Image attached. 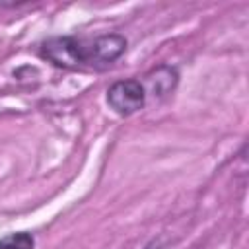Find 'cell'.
Wrapping results in <instances>:
<instances>
[{"instance_id": "cell-2", "label": "cell", "mask_w": 249, "mask_h": 249, "mask_svg": "<svg viewBox=\"0 0 249 249\" xmlns=\"http://www.w3.org/2000/svg\"><path fill=\"white\" fill-rule=\"evenodd\" d=\"M146 88L140 80L128 78V80H119L107 89V105L121 117H128L144 109L146 105Z\"/></svg>"}, {"instance_id": "cell-3", "label": "cell", "mask_w": 249, "mask_h": 249, "mask_svg": "<svg viewBox=\"0 0 249 249\" xmlns=\"http://www.w3.org/2000/svg\"><path fill=\"white\" fill-rule=\"evenodd\" d=\"M148 86H150V91L156 95V97H163L167 95L169 91H173V88L177 86V80H179V74L173 66L169 64H161L158 68H154L148 76Z\"/></svg>"}, {"instance_id": "cell-4", "label": "cell", "mask_w": 249, "mask_h": 249, "mask_svg": "<svg viewBox=\"0 0 249 249\" xmlns=\"http://www.w3.org/2000/svg\"><path fill=\"white\" fill-rule=\"evenodd\" d=\"M0 249H35V237L29 231H16L0 237Z\"/></svg>"}, {"instance_id": "cell-1", "label": "cell", "mask_w": 249, "mask_h": 249, "mask_svg": "<svg viewBox=\"0 0 249 249\" xmlns=\"http://www.w3.org/2000/svg\"><path fill=\"white\" fill-rule=\"evenodd\" d=\"M126 51L121 33H105L95 39L53 37L41 45L39 54L58 68H103L113 64Z\"/></svg>"}]
</instances>
